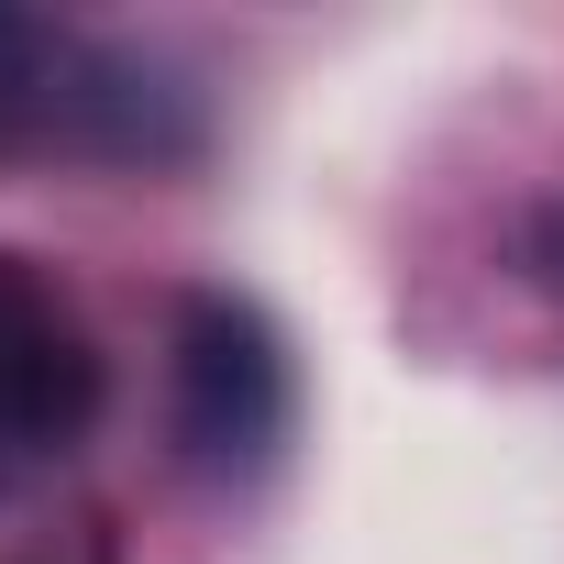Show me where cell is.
I'll return each mask as SVG.
<instances>
[{
  "label": "cell",
  "mask_w": 564,
  "mask_h": 564,
  "mask_svg": "<svg viewBox=\"0 0 564 564\" xmlns=\"http://www.w3.org/2000/svg\"><path fill=\"white\" fill-rule=\"evenodd\" d=\"M100 421V355L89 322L67 311V289L45 265L0 254V487H23L45 465H67Z\"/></svg>",
  "instance_id": "obj_1"
},
{
  "label": "cell",
  "mask_w": 564,
  "mask_h": 564,
  "mask_svg": "<svg viewBox=\"0 0 564 564\" xmlns=\"http://www.w3.org/2000/svg\"><path fill=\"white\" fill-rule=\"evenodd\" d=\"M177 443L199 476H254L289 443V355L243 300L177 311Z\"/></svg>",
  "instance_id": "obj_2"
}]
</instances>
